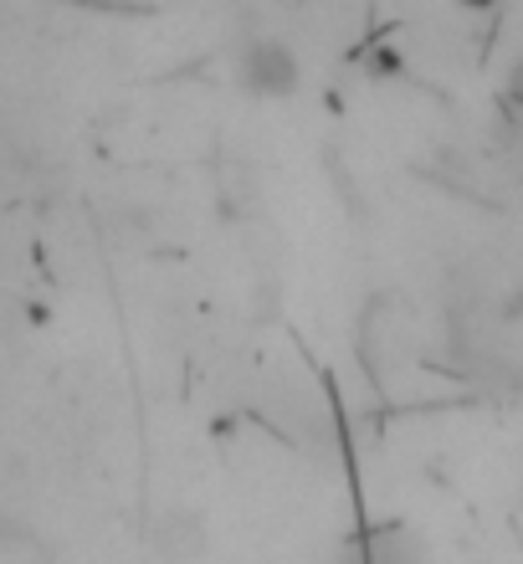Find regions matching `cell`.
I'll list each match as a JSON object with an SVG mask.
<instances>
[{
	"label": "cell",
	"mask_w": 523,
	"mask_h": 564,
	"mask_svg": "<svg viewBox=\"0 0 523 564\" xmlns=\"http://www.w3.org/2000/svg\"><path fill=\"white\" fill-rule=\"evenodd\" d=\"M237 77H241V88L257 93V98H287V93H298L303 67H298V52H293L287 42H277V36H257V42L241 46Z\"/></svg>",
	"instance_id": "obj_1"
},
{
	"label": "cell",
	"mask_w": 523,
	"mask_h": 564,
	"mask_svg": "<svg viewBox=\"0 0 523 564\" xmlns=\"http://www.w3.org/2000/svg\"><path fill=\"white\" fill-rule=\"evenodd\" d=\"M154 550L165 554V560H175V564L195 560V554L206 550V519H200V513H190V508L165 513V519H160V529H154Z\"/></svg>",
	"instance_id": "obj_2"
}]
</instances>
